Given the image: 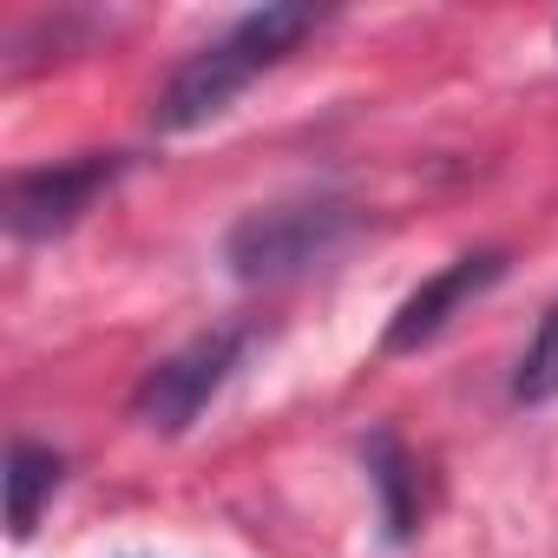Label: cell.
I'll return each mask as SVG.
<instances>
[{
    "instance_id": "3957f363",
    "label": "cell",
    "mask_w": 558,
    "mask_h": 558,
    "mask_svg": "<svg viewBox=\"0 0 558 558\" xmlns=\"http://www.w3.org/2000/svg\"><path fill=\"white\" fill-rule=\"evenodd\" d=\"M250 355V329H210L197 342H184L178 355H165L138 388H132V421L145 434H184L243 368Z\"/></svg>"
},
{
    "instance_id": "ba28073f",
    "label": "cell",
    "mask_w": 558,
    "mask_h": 558,
    "mask_svg": "<svg viewBox=\"0 0 558 558\" xmlns=\"http://www.w3.org/2000/svg\"><path fill=\"white\" fill-rule=\"evenodd\" d=\"M512 401H519V408L558 401V303L545 310V323L532 329V342H525V355H519V368H512Z\"/></svg>"
},
{
    "instance_id": "8992f818",
    "label": "cell",
    "mask_w": 558,
    "mask_h": 558,
    "mask_svg": "<svg viewBox=\"0 0 558 558\" xmlns=\"http://www.w3.org/2000/svg\"><path fill=\"white\" fill-rule=\"evenodd\" d=\"M368 480H375V493H381V525H388V538H395V545L414 538V525H421V473H414L408 447H401L388 427L368 434Z\"/></svg>"
},
{
    "instance_id": "52a82bcc",
    "label": "cell",
    "mask_w": 558,
    "mask_h": 558,
    "mask_svg": "<svg viewBox=\"0 0 558 558\" xmlns=\"http://www.w3.org/2000/svg\"><path fill=\"white\" fill-rule=\"evenodd\" d=\"M60 480H66V460L53 447H40V440H14L8 447V525H14V538H27L40 525V512L60 493Z\"/></svg>"
},
{
    "instance_id": "6da1fadb",
    "label": "cell",
    "mask_w": 558,
    "mask_h": 558,
    "mask_svg": "<svg viewBox=\"0 0 558 558\" xmlns=\"http://www.w3.org/2000/svg\"><path fill=\"white\" fill-rule=\"evenodd\" d=\"M316 8H263V14H243L230 34H217L210 47H197L158 93L151 106V125L165 138H184L210 119H223L276 60H290L303 34H316Z\"/></svg>"
},
{
    "instance_id": "5b68a950",
    "label": "cell",
    "mask_w": 558,
    "mask_h": 558,
    "mask_svg": "<svg viewBox=\"0 0 558 558\" xmlns=\"http://www.w3.org/2000/svg\"><path fill=\"white\" fill-rule=\"evenodd\" d=\"M499 276H506V250H466V256H453L447 269H434L427 283L395 310L381 349H388V355H414V349H427L434 336H447V323H453L466 303H480V296L499 283Z\"/></svg>"
},
{
    "instance_id": "277c9868",
    "label": "cell",
    "mask_w": 558,
    "mask_h": 558,
    "mask_svg": "<svg viewBox=\"0 0 558 558\" xmlns=\"http://www.w3.org/2000/svg\"><path fill=\"white\" fill-rule=\"evenodd\" d=\"M125 158L119 151H86V158H60V165H34V171H14L8 178V230L21 243H47V236H66L112 184H119Z\"/></svg>"
},
{
    "instance_id": "7a4b0ae2",
    "label": "cell",
    "mask_w": 558,
    "mask_h": 558,
    "mask_svg": "<svg viewBox=\"0 0 558 558\" xmlns=\"http://www.w3.org/2000/svg\"><path fill=\"white\" fill-rule=\"evenodd\" d=\"M349 230H355L349 197H329V191L276 197V204H256V210H243L230 223L223 263H230L236 283H283V276L323 263Z\"/></svg>"
}]
</instances>
